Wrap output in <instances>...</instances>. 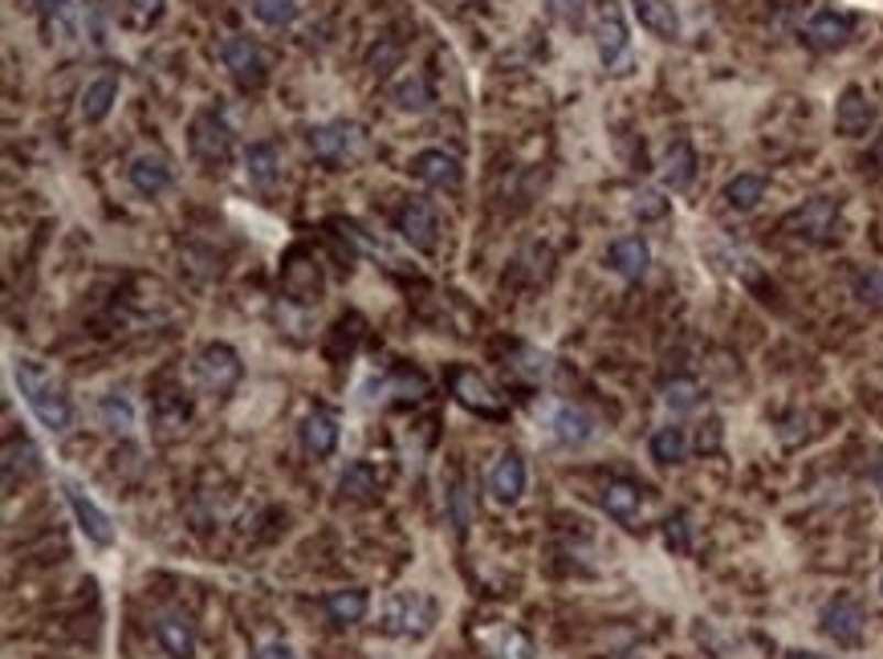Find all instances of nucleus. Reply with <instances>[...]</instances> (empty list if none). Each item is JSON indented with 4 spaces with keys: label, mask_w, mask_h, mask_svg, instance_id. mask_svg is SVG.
I'll list each match as a JSON object with an SVG mask.
<instances>
[{
    "label": "nucleus",
    "mask_w": 883,
    "mask_h": 659,
    "mask_svg": "<svg viewBox=\"0 0 883 659\" xmlns=\"http://www.w3.org/2000/svg\"><path fill=\"white\" fill-rule=\"evenodd\" d=\"M13 378L21 399L29 404V411H33V419H37L41 428L54 431V436H66L74 428V404H69L66 387L54 378V371H45L33 359H21L13 366Z\"/></svg>",
    "instance_id": "f257e3e1"
},
{
    "label": "nucleus",
    "mask_w": 883,
    "mask_h": 659,
    "mask_svg": "<svg viewBox=\"0 0 883 659\" xmlns=\"http://www.w3.org/2000/svg\"><path fill=\"white\" fill-rule=\"evenodd\" d=\"M196 378H200V387L208 391V395L228 399L244 378L241 354L228 347V342H208V347L196 354Z\"/></svg>",
    "instance_id": "f03ea898"
},
{
    "label": "nucleus",
    "mask_w": 883,
    "mask_h": 659,
    "mask_svg": "<svg viewBox=\"0 0 883 659\" xmlns=\"http://www.w3.org/2000/svg\"><path fill=\"white\" fill-rule=\"evenodd\" d=\"M448 387H453L456 404L477 411L481 419H509V407L505 399L493 391V383L477 371V366H453V375H448Z\"/></svg>",
    "instance_id": "7ed1b4c3"
},
{
    "label": "nucleus",
    "mask_w": 883,
    "mask_h": 659,
    "mask_svg": "<svg viewBox=\"0 0 883 659\" xmlns=\"http://www.w3.org/2000/svg\"><path fill=\"white\" fill-rule=\"evenodd\" d=\"M306 147L314 160L342 167V163H350L362 151V131L355 122H321V127H309L306 131Z\"/></svg>",
    "instance_id": "20e7f679"
},
{
    "label": "nucleus",
    "mask_w": 883,
    "mask_h": 659,
    "mask_svg": "<svg viewBox=\"0 0 883 659\" xmlns=\"http://www.w3.org/2000/svg\"><path fill=\"white\" fill-rule=\"evenodd\" d=\"M220 62H225V69L232 74V81H237L241 90H261L269 81V57L261 54V45H257L253 37H241V33L225 37Z\"/></svg>",
    "instance_id": "39448f33"
},
{
    "label": "nucleus",
    "mask_w": 883,
    "mask_h": 659,
    "mask_svg": "<svg viewBox=\"0 0 883 659\" xmlns=\"http://www.w3.org/2000/svg\"><path fill=\"white\" fill-rule=\"evenodd\" d=\"M436 623V603L419 591H403L388 603V615H383V631L388 635H412V639H424Z\"/></svg>",
    "instance_id": "423d86ee"
},
{
    "label": "nucleus",
    "mask_w": 883,
    "mask_h": 659,
    "mask_svg": "<svg viewBox=\"0 0 883 659\" xmlns=\"http://www.w3.org/2000/svg\"><path fill=\"white\" fill-rule=\"evenodd\" d=\"M595 45H599V62L611 74H628L631 37H628V21H623L615 0H602L599 21H595Z\"/></svg>",
    "instance_id": "0eeeda50"
},
{
    "label": "nucleus",
    "mask_w": 883,
    "mask_h": 659,
    "mask_svg": "<svg viewBox=\"0 0 883 659\" xmlns=\"http://www.w3.org/2000/svg\"><path fill=\"white\" fill-rule=\"evenodd\" d=\"M835 220H839V200L835 196H815V200L798 204L794 212L782 216L777 229L786 237H798V241H827L835 232Z\"/></svg>",
    "instance_id": "6e6552de"
},
{
    "label": "nucleus",
    "mask_w": 883,
    "mask_h": 659,
    "mask_svg": "<svg viewBox=\"0 0 883 659\" xmlns=\"http://www.w3.org/2000/svg\"><path fill=\"white\" fill-rule=\"evenodd\" d=\"M818 627L827 635L835 647H859L863 644V631H868V619H863V606L851 598V594H839V598H830L822 606V615H818Z\"/></svg>",
    "instance_id": "1a4fd4ad"
},
{
    "label": "nucleus",
    "mask_w": 883,
    "mask_h": 659,
    "mask_svg": "<svg viewBox=\"0 0 883 659\" xmlns=\"http://www.w3.org/2000/svg\"><path fill=\"white\" fill-rule=\"evenodd\" d=\"M62 493H66L69 509H74V521H78V529L86 534V541H95V546H115V525H110V513L98 505L86 488L78 485V481H69V476H62Z\"/></svg>",
    "instance_id": "9d476101"
},
{
    "label": "nucleus",
    "mask_w": 883,
    "mask_h": 659,
    "mask_svg": "<svg viewBox=\"0 0 883 659\" xmlns=\"http://www.w3.org/2000/svg\"><path fill=\"white\" fill-rule=\"evenodd\" d=\"M851 33H855V17L843 13V9H818L803 25V41L810 50H818V54L843 50L847 41H851Z\"/></svg>",
    "instance_id": "9b49d317"
},
{
    "label": "nucleus",
    "mask_w": 883,
    "mask_h": 659,
    "mask_svg": "<svg viewBox=\"0 0 883 659\" xmlns=\"http://www.w3.org/2000/svg\"><path fill=\"white\" fill-rule=\"evenodd\" d=\"M192 155L208 167H225L232 160V127L216 114H200L192 122Z\"/></svg>",
    "instance_id": "f8f14e48"
},
{
    "label": "nucleus",
    "mask_w": 883,
    "mask_h": 659,
    "mask_svg": "<svg viewBox=\"0 0 883 659\" xmlns=\"http://www.w3.org/2000/svg\"><path fill=\"white\" fill-rule=\"evenodd\" d=\"M412 175L419 179V184H428V188H436V191L465 188V167H460V160L448 155V151H440V147L419 151V155L412 160Z\"/></svg>",
    "instance_id": "ddd939ff"
},
{
    "label": "nucleus",
    "mask_w": 883,
    "mask_h": 659,
    "mask_svg": "<svg viewBox=\"0 0 883 659\" xmlns=\"http://www.w3.org/2000/svg\"><path fill=\"white\" fill-rule=\"evenodd\" d=\"M875 127V102L868 98L863 86H847L839 102H835V131L843 139H863Z\"/></svg>",
    "instance_id": "4468645a"
},
{
    "label": "nucleus",
    "mask_w": 883,
    "mask_h": 659,
    "mask_svg": "<svg viewBox=\"0 0 883 659\" xmlns=\"http://www.w3.org/2000/svg\"><path fill=\"white\" fill-rule=\"evenodd\" d=\"M395 229H400V237L412 249H419V253H432L436 249V237H440V220H436V212H432L424 200H407L395 212Z\"/></svg>",
    "instance_id": "2eb2a0df"
},
{
    "label": "nucleus",
    "mask_w": 883,
    "mask_h": 659,
    "mask_svg": "<svg viewBox=\"0 0 883 659\" xmlns=\"http://www.w3.org/2000/svg\"><path fill=\"white\" fill-rule=\"evenodd\" d=\"M647 265H652V249L643 237H619L607 244V270L619 273L623 282H640Z\"/></svg>",
    "instance_id": "dca6fc26"
},
{
    "label": "nucleus",
    "mask_w": 883,
    "mask_h": 659,
    "mask_svg": "<svg viewBox=\"0 0 883 659\" xmlns=\"http://www.w3.org/2000/svg\"><path fill=\"white\" fill-rule=\"evenodd\" d=\"M41 472V452H37V444L29 440V436H9L4 440V488L13 493L17 488V481H33Z\"/></svg>",
    "instance_id": "f3484780"
},
{
    "label": "nucleus",
    "mask_w": 883,
    "mask_h": 659,
    "mask_svg": "<svg viewBox=\"0 0 883 659\" xmlns=\"http://www.w3.org/2000/svg\"><path fill=\"white\" fill-rule=\"evenodd\" d=\"M631 17L640 21V29H647L659 41L680 37V13H676L672 0H631Z\"/></svg>",
    "instance_id": "a211bd4d"
},
{
    "label": "nucleus",
    "mask_w": 883,
    "mask_h": 659,
    "mask_svg": "<svg viewBox=\"0 0 883 659\" xmlns=\"http://www.w3.org/2000/svg\"><path fill=\"white\" fill-rule=\"evenodd\" d=\"M489 493L497 505H517L525 493V460L517 452H505L489 472Z\"/></svg>",
    "instance_id": "6ab92c4d"
},
{
    "label": "nucleus",
    "mask_w": 883,
    "mask_h": 659,
    "mask_svg": "<svg viewBox=\"0 0 883 659\" xmlns=\"http://www.w3.org/2000/svg\"><path fill=\"white\" fill-rule=\"evenodd\" d=\"M127 179H131V188L139 191V196L155 200V196H163V191L172 188V167H167L163 155H139V160L127 167Z\"/></svg>",
    "instance_id": "aec40b11"
},
{
    "label": "nucleus",
    "mask_w": 883,
    "mask_h": 659,
    "mask_svg": "<svg viewBox=\"0 0 883 659\" xmlns=\"http://www.w3.org/2000/svg\"><path fill=\"white\" fill-rule=\"evenodd\" d=\"M302 448L309 457H330L338 448V419L335 411L326 407H314L306 419H302Z\"/></svg>",
    "instance_id": "412c9836"
},
{
    "label": "nucleus",
    "mask_w": 883,
    "mask_h": 659,
    "mask_svg": "<svg viewBox=\"0 0 883 659\" xmlns=\"http://www.w3.org/2000/svg\"><path fill=\"white\" fill-rule=\"evenodd\" d=\"M549 431H554L558 444L582 448L590 436H595V424H590V416L582 411V407L563 404V407H554V416H549Z\"/></svg>",
    "instance_id": "4be33fe9"
},
{
    "label": "nucleus",
    "mask_w": 883,
    "mask_h": 659,
    "mask_svg": "<svg viewBox=\"0 0 883 659\" xmlns=\"http://www.w3.org/2000/svg\"><path fill=\"white\" fill-rule=\"evenodd\" d=\"M659 179H664V188H672V191H684L696 179V151L688 139H676V143L664 151Z\"/></svg>",
    "instance_id": "5701e85b"
},
{
    "label": "nucleus",
    "mask_w": 883,
    "mask_h": 659,
    "mask_svg": "<svg viewBox=\"0 0 883 659\" xmlns=\"http://www.w3.org/2000/svg\"><path fill=\"white\" fill-rule=\"evenodd\" d=\"M115 102H119V78L102 74V78L86 81V90H81V119L90 122V127H98V122L110 119Z\"/></svg>",
    "instance_id": "b1692460"
},
{
    "label": "nucleus",
    "mask_w": 883,
    "mask_h": 659,
    "mask_svg": "<svg viewBox=\"0 0 883 659\" xmlns=\"http://www.w3.org/2000/svg\"><path fill=\"white\" fill-rule=\"evenodd\" d=\"M155 639L172 659H192L196 656V631L184 615H160L155 619Z\"/></svg>",
    "instance_id": "393cba45"
},
{
    "label": "nucleus",
    "mask_w": 883,
    "mask_h": 659,
    "mask_svg": "<svg viewBox=\"0 0 883 659\" xmlns=\"http://www.w3.org/2000/svg\"><path fill=\"white\" fill-rule=\"evenodd\" d=\"M244 175H249V184L257 188H273L277 179H282V160H277V147L273 143H249L244 147Z\"/></svg>",
    "instance_id": "a878e982"
},
{
    "label": "nucleus",
    "mask_w": 883,
    "mask_h": 659,
    "mask_svg": "<svg viewBox=\"0 0 883 659\" xmlns=\"http://www.w3.org/2000/svg\"><path fill=\"white\" fill-rule=\"evenodd\" d=\"M367 611H371V594L362 591V586L326 594V615H330V623H338V627H355V623H362L367 619Z\"/></svg>",
    "instance_id": "bb28decb"
},
{
    "label": "nucleus",
    "mask_w": 883,
    "mask_h": 659,
    "mask_svg": "<svg viewBox=\"0 0 883 659\" xmlns=\"http://www.w3.org/2000/svg\"><path fill=\"white\" fill-rule=\"evenodd\" d=\"M765 175H757V172H741V175H733L729 184H724V204L733 208V212H753L757 204L765 200Z\"/></svg>",
    "instance_id": "cd10ccee"
},
{
    "label": "nucleus",
    "mask_w": 883,
    "mask_h": 659,
    "mask_svg": "<svg viewBox=\"0 0 883 659\" xmlns=\"http://www.w3.org/2000/svg\"><path fill=\"white\" fill-rule=\"evenodd\" d=\"M338 493L350 501H371L379 493V476L375 469L367 464V460H355V464H347L342 469V476H338Z\"/></svg>",
    "instance_id": "c85d7f7f"
},
{
    "label": "nucleus",
    "mask_w": 883,
    "mask_h": 659,
    "mask_svg": "<svg viewBox=\"0 0 883 659\" xmlns=\"http://www.w3.org/2000/svg\"><path fill=\"white\" fill-rule=\"evenodd\" d=\"M640 505H643V497L631 481H611V485L602 488V509L611 513L615 521H635Z\"/></svg>",
    "instance_id": "c756f323"
},
{
    "label": "nucleus",
    "mask_w": 883,
    "mask_h": 659,
    "mask_svg": "<svg viewBox=\"0 0 883 659\" xmlns=\"http://www.w3.org/2000/svg\"><path fill=\"white\" fill-rule=\"evenodd\" d=\"M647 448H652V460H659V464H680V460L688 457V431L676 428V424L656 428L652 440H647Z\"/></svg>",
    "instance_id": "7c9ffc66"
},
{
    "label": "nucleus",
    "mask_w": 883,
    "mask_h": 659,
    "mask_svg": "<svg viewBox=\"0 0 883 659\" xmlns=\"http://www.w3.org/2000/svg\"><path fill=\"white\" fill-rule=\"evenodd\" d=\"M253 17L265 29H290L302 17L297 0H253Z\"/></svg>",
    "instance_id": "2f4dec72"
},
{
    "label": "nucleus",
    "mask_w": 883,
    "mask_h": 659,
    "mask_svg": "<svg viewBox=\"0 0 883 659\" xmlns=\"http://www.w3.org/2000/svg\"><path fill=\"white\" fill-rule=\"evenodd\" d=\"M98 416H102V424H107L110 431H119V436H131L134 428V407L127 395H102L98 399Z\"/></svg>",
    "instance_id": "473e14b6"
},
{
    "label": "nucleus",
    "mask_w": 883,
    "mask_h": 659,
    "mask_svg": "<svg viewBox=\"0 0 883 659\" xmlns=\"http://www.w3.org/2000/svg\"><path fill=\"white\" fill-rule=\"evenodd\" d=\"M395 102H400V110H428L432 107V86L419 78V74H412L403 86H395Z\"/></svg>",
    "instance_id": "72a5a7b5"
},
{
    "label": "nucleus",
    "mask_w": 883,
    "mask_h": 659,
    "mask_svg": "<svg viewBox=\"0 0 883 659\" xmlns=\"http://www.w3.org/2000/svg\"><path fill=\"white\" fill-rule=\"evenodd\" d=\"M546 13L566 29H582L590 13V0H546Z\"/></svg>",
    "instance_id": "f704fd0d"
},
{
    "label": "nucleus",
    "mask_w": 883,
    "mask_h": 659,
    "mask_svg": "<svg viewBox=\"0 0 883 659\" xmlns=\"http://www.w3.org/2000/svg\"><path fill=\"white\" fill-rule=\"evenodd\" d=\"M664 404H668L672 411H693V407L700 404V387H696L693 378H672L668 387H664Z\"/></svg>",
    "instance_id": "c9c22d12"
},
{
    "label": "nucleus",
    "mask_w": 883,
    "mask_h": 659,
    "mask_svg": "<svg viewBox=\"0 0 883 659\" xmlns=\"http://www.w3.org/2000/svg\"><path fill=\"white\" fill-rule=\"evenodd\" d=\"M855 297H859V301H863V306H871V310H883V270L859 273Z\"/></svg>",
    "instance_id": "e433bc0d"
},
{
    "label": "nucleus",
    "mask_w": 883,
    "mask_h": 659,
    "mask_svg": "<svg viewBox=\"0 0 883 659\" xmlns=\"http://www.w3.org/2000/svg\"><path fill=\"white\" fill-rule=\"evenodd\" d=\"M448 509H453L456 534H465V529H469V493H465V485H460V481H456L453 493H448Z\"/></svg>",
    "instance_id": "4c0bfd02"
},
{
    "label": "nucleus",
    "mask_w": 883,
    "mask_h": 659,
    "mask_svg": "<svg viewBox=\"0 0 883 659\" xmlns=\"http://www.w3.org/2000/svg\"><path fill=\"white\" fill-rule=\"evenodd\" d=\"M33 4H37V13H41V21H45V25L62 21V17H66V9H69V0H33Z\"/></svg>",
    "instance_id": "58836bf2"
},
{
    "label": "nucleus",
    "mask_w": 883,
    "mask_h": 659,
    "mask_svg": "<svg viewBox=\"0 0 883 659\" xmlns=\"http://www.w3.org/2000/svg\"><path fill=\"white\" fill-rule=\"evenodd\" d=\"M643 204H635V212L643 216V220H656V216L668 212V204L659 200V191H647V196H640Z\"/></svg>",
    "instance_id": "ea45409f"
},
{
    "label": "nucleus",
    "mask_w": 883,
    "mask_h": 659,
    "mask_svg": "<svg viewBox=\"0 0 883 659\" xmlns=\"http://www.w3.org/2000/svg\"><path fill=\"white\" fill-rule=\"evenodd\" d=\"M131 4H134V13L151 25V21H160L163 17V4H167V0H131Z\"/></svg>",
    "instance_id": "a19ab883"
},
{
    "label": "nucleus",
    "mask_w": 883,
    "mask_h": 659,
    "mask_svg": "<svg viewBox=\"0 0 883 659\" xmlns=\"http://www.w3.org/2000/svg\"><path fill=\"white\" fill-rule=\"evenodd\" d=\"M257 659H297V656L285 644H265L261 651H257Z\"/></svg>",
    "instance_id": "79ce46f5"
},
{
    "label": "nucleus",
    "mask_w": 883,
    "mask_h": 659,
    "mask_svg": "<svg viewBox=\"0 0 883 659\" xmlns=\"http://www.w3.org/2000/svg\"><path fill=\"white\" fill-rule=\"evenodd\" d=\"M705 428H709V431H700V448H717V440H721V424H717V419H709Z\"/></svg>",
    "instance_id": "37998d69"
},
{
    "label": "nucleus",
    "mask_w": 883,
    "mask_h": 659,
    "mask_svg": "<svg viewBox=\"0 0 883 659\" xmlns=\"http://www.w3.org/2000/svg\"><path fill=\"white\" fill-rule=\"evenodd\" d=\"M786 659H827V656H815V651H789Z\"/></svg>",
    "instance_id": "c03bdc74"
},
{
    "label": "nucleus",
    "mask_w": 883,
    "mask_h": 659,
    "mask_svg": "<svg viewBox=\"0 0 883 659\" xmlns=\"http://www.w3.org/2000/svg\"><path fill=\"white\" fill-rule=\"evenodd\" d=\"M880 594H883V574H880Z\"/></svg>",
    "instance_id": "a18cd8bd"
}]
</instances>
